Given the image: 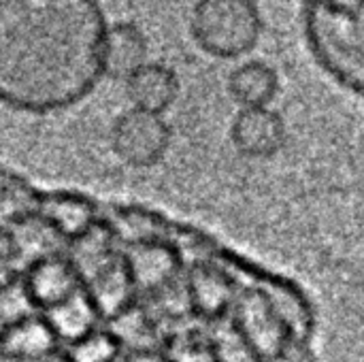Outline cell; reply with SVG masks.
Returning <instances> with one entry per match:
<instances>
[{
    "label": "cell",
    "instance_id": "1",
    "mask_svg": "<svg viewBox=\"0 0 364 362\" xmlns=\"http://www.w3.org/2000/svg\"><path fill=\"white\" fill-rule=\"evenodd\" d=\"M98 0H0V105L28 115L77 107L105 77Z\"/></svg>",
    "mask_w": 364,
    "mask_h": 362
},
{
    "label": "cell",
    "instance_id": "2",
    "mask_svg": "<svg viewBox=\"0 0 364 362\" xmlns=\"http://www.w3.org/2000/svg\"><path fill=\"white\" fill-rule=\"evenodd\" d=\"M262 30V11L256 0H198L190 17L194 43L218 60H235L254 51Z\"/></svg>",
    "mask_w": 364,
    "mask_h": 362
},
{
    "label": "cell",
    "instance_id": "3",
    "mask_svg": "<svg viewBox=\"0 0 364 362\" xmlns=\"http://www.w3.org/2000/svg\"><path fill=\"white\" fill-rule=\"evenodd\" d=\"M173 130L164 115L130 107L111 126L113 154L132 169L156 166L168 151Z\"/></svg>",
    "mask_w": 364,
    "mask_h": 362
},
{
    "label": "cell",
    "instance_id": "4",
    "mask_svg": "<svg viewBox=\"0 0 364 362\" xmlns=\"http://www.w3.org/2000/svg\"><path fill=\"white\" fill-rule=\"evenodd\" d=\"M286 122L271 107H241L230 124L232 147L250 160H269L286 145Z\"/></svg>",
    "mask_w": 364,
    "mask_h": 362
},
{
    "label": "cell",
    "instance_id": "5",
    "mask_svg": "<svg viewBox=\"0 0 364 362\" xmlns=\"http://www.w3.org/2000/svg\"><path fill=\"white\" fill-rule=\"evenodd\" d=\"M60 339L51 331L43 312H34L0 333V352L17 362H41L53 356L60 348Z\"/></svg>",
    "mask_w": 364,
    "mask_h": 362
},
{
    "label": "cell",
    "instance_id": "6",
    "mask_svg": "<svg viewBox=\"0 0 364 362\" xmlns=\"http://www.w3.org/2000/svg\"><path fill=\"white\" fill-rule=\"evenodd\" d=\"M126 98L134 109L164 115L179 96L177 73L162 62H145L126 81Z\"/></svg>",
    "mask_w": 364,
    "mask_h": 362
},
{
    "label": "cell",
    "instance_id": "7",
    "mask_svg": "<svg viewBox=\"0 0 364 362\" xmlns=\"http://www.w3.org/2000/svg\"><path fill=\"white\" fill-rule=\"evenodd\" d=\"M43 316L47 318L51 331L55 333L62 346H68L96 331L98 326H105V318L87 288V282L68 299L43 309Z\"/></svg>",
    "mask_w": 364,
    "mask_h": 362
},
{
    "label": "cell",
    "instance_id": "8",
    "mask_svg": "<svg viewBox=\"0 0 364 362\" xmlns=\"http://www.w3.org/2000/svg\"><path fill=\"white\" fill-rule=\"evenodd\" d=\"M149 43L145 32L132 21H117L109 26L105 43V77L126 81L147 60Z\"/></svg>",
    "mask_w": 364,
    "mask_h": 362
},
{
    "label": "cell",
    "instance_id": "9",
    "mask_svg": "<svg viewBox=\"0 0 364 362\" xmlns=\"http://www.w3.org/2000/svg\"><path fill=\"white\" fill-rule=\"evenodd\" d=\"M226 85L239 107H271L282 90L277 70L262 60H247L235 66Z\"/></svg>",
    "mask_w": 364,
    "mask_h": 362
},
{
    "label": "cell",
    "instance_id": "10",
    "mask_svg": "<svg viewBox=\"0 0 364 362\" xmlns=\"http://www.w3.org/2000/svg\"><path fill=\"white\" fill-rule=\"evenodd\" d=\"M122 346L109 329H96L85 337L66 346L64 356L68 362H117Z\"/></svg>",
    "mask_w": 364,
    "mask_h": 362
},
{
    "label": "cell",
    "instance_id": "11",
    "mask_svg": "<svg viewBox=\"0 0 364 362\" xmlns=\"http://www.w3.org/2000/svg\"><path fill=\"white\" fill-rule=\"evenodd\" d=\"M117 362H119V361H117Z\"/></svg>",
    "mask_w": 364,
    "mask_h": 362
}]
</instances>
